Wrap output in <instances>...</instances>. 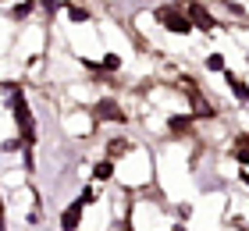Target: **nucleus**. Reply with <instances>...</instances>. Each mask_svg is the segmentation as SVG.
<instances>
[{"label":"nucleus","mask_w":249,"mask_h":231,"mask_svg":"<svg viewBox=\"0 0 249 231\" xmlns=\"http://www.w3.org/2000/svg\"><path fill=\"white\" fill-rule=\"evenodd\" d=\"M160 21H164V25L171 29V32H192V25H189L185 18H178L175 11H160Z\"/></svg>","instance_id":"1"},{"label":"nucleus","mask_w":249,"mask_h":231,"mask_svg":"<svg viewBox=\"0 0 249 231\" xmlns=\"http://www.w3.org/2000/svg\"><path fill=\"white\" fill-rule=\"evenodd\" d=\"M100 114H107L110 121H124V118H121V110H118V103H110V100H107V103H100Z\"/></svg>","instance_id":"2"},{"label":"nucleus","mask_w":249,"mask_h":231,"mask_svg":"<svg viewBox=\"0 0 249 231\" xmlns=\"http://www.w3.org/2000/svg\"><path fill=\"white\" fill-rule=\"evenodd\" d=\"M189 11H192V18H196V21H199L203 29H210V15H207V11H203V7H196V4H189Z\"/></svg>","instance_id":"3"},{"label":"nucleus","mask_w":249,"mask_h":231,"mask_svg":"<svg viewBox=\"0 0 249 231\" xmlns=\"http://www.w3.org/2000/svg\"><path fill=\"white\" fill-rule=\"evenodd\" d=\"M75 224H78V206H71V210L64 213V231H71Z\"/></svg>","instance_id":"4"},{"label":"nucleus","mask_w":249,"mask_h":231,"mask_svg":"<svg viewBox=\"0 0 249 231\" xmlns=\"http://www.w3.org/2000/svg\"><path fill=\"white\" fill-rule=\"evenodd\" d=\"M96 178H110V164H96Z\"/></svg>","instance_id":"5"},{"label":"nucleus","mask_w":249,"mask_h":231,"mask_svg":"<svg viewBox=\"0 0 249 231\" xmlns=\"http://www.w3.org/2000/svg\"><path fill=\"white\" fill-rule=\"evenodd\" d=\"M0 231H4V221H0Z\"/></svg>","instance_id":"6"}]
</instances>
